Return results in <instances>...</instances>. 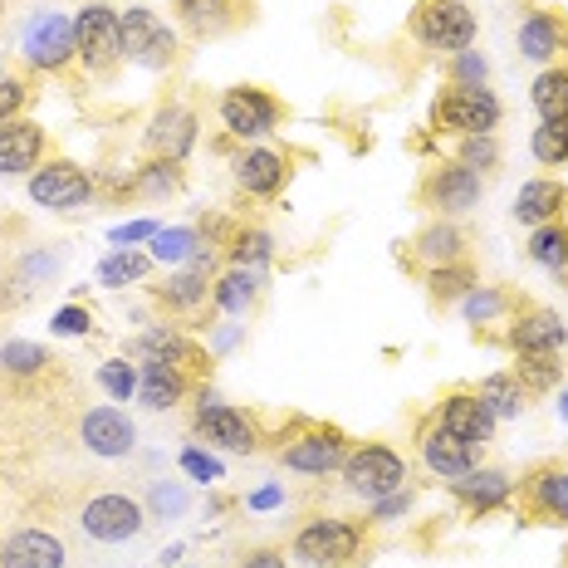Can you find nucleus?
I'll use <instances>...</instances> for the list:
<instances>
[{"label": "nucleus", "mask_w": 568, "mask_h": 568, "mask_svg": "<svg viewBox=\"0 0 568 568\" xmlns=\"http://www.w3.org/2000/svg\"><path fill=\"white\" fill-rule=\"evenodd\" d=\"M373 519L363 515H314L294 529L290 559L304 568H358L368 559Z\"/></svg>", "instance_id": "1"}, {"label": "nucleus", "mask_w": 568, "mask_h": 568, "mask_svg": "<svg viewBox=\"0 0 568 568\" xmlns=\"http://www.w3.org/2000/svg\"><path fill=\"white\" fill-rule=\"evenodd\" d=\"M353 452V436L338 432L328 422H310V417H294L290 432L280 436L275 460L294 476H334L343 470V460Z\"/></svg>", "instance_id": "2"}, {"label": "nucleus", "mask_w": 568, "mask_h": 568, "mask_svg": "<svg viewBox=\"0 0 568 568\" xmlns=\"http://www.w3.org/2000/svg\"><path fill=\"white\" fill-rule=\"evenodd\" d=\"M338 476H343V490L363 505H373V500H383V495L402 490V485H412L407 456L387 442H353V452L343 460Z\"/></svg>", "instance_id": "3"}, {"label": "nucleus", "mask_w": 568, "mask_h": 568, "mask_svg": "<svg viewBox=\"0 0 568 568\" xmlns=\"http://www.w3.org/2000/svg\"><path fill=\"white\" fill-rule=\"evenodd\" d=\"M412 40L422 44V50H436V54H460L476 44V10L466 6V0H417V10H412L407 20Z\"/></svg>", "instance_id": "4"}, {"label": "nucleus", "mask_w": 568, "mask_h": 568, "mask_svg": "<svg viewBox=\"0 0 568 568\" xmlns=\"http://www.w3.org/2000/svg\"><path fill=\"white\" fill-rule=\"evenodd\" d=\"M211 284H216V245H201L182 270H168V284H158V304L172 318H192V324L211 328Z\"/></svg>", "instance_id": "5"}, {"label": "nucleus", "mask_w": 568, "mask_h": 568, "mask_svg": "<svg viewBox=\"0 0 568 568\" xmlns=\"http://www.w3.org/2000/svg\"><path fill=\"white\" fill-rule=\"evenodd\" d=\"M480 196H485V176L470 172L466 162H456V158L432 162L417 182V206H426L442 221H456V216H466V211H476Z\"/></svg>", "instance_id": "6"}, {"label": "nucleus", "mask_w": 568, "mask_h": 568, "mask_svg": "<svg viewBox=\"0 0 568 568\" xmlns=\"http://www.w3.org/2000/svg\"><path fill=\"white\" fill-rule=\"evenodd\" d=\"M118 44H123V64L152 69V74L176 64V30L148 6L118 10Z\"/></svg>", "instance_id": "7"}, {"label": "nucleus", "mask_w": 568, "mask_h": 568, "mask_svg": "<svg viewBox=\"0 0 568 568\" xmlns=\"http://www.w3.org/2000/svg\"><path fill=\"white\" fill-rule=\"evenodd\" d=\"M192 436L206 446H216V452H231V456H255L260 452V417L245 407H231V402H216L201 387V402L192 412Z\"/></svg>", "instance_id": "8"}, {"label": "nucleus", "mask_w": 568, "mask_h": 568, "mask_svg": "<svg viewBox=\"0 0 568 568\" xmlns=\"http://www.w3.org/2000/svg\"><path fill=\"white\" fill-rule=\"evenodd\" d=\"M500 99L490 89H452L446 84L432 103V133L436 138H470V133H495L500 128Z\"/></svg>", "instance_id": "9"}, {"label": "nucleus", "mask_w": 568, "mask_h": 568, "mask_svg": "<svg viewBox=\"0 0 568 568\" xmlns=\"http://www.w3.org/2000/svg\"><path fill=\"white\" fill-rule=\"evenodd\" d=\"M216 118L235 142H260L284 123V103L260 84H231L216 99Z\"/></svg>", "instance_id": "10"}, {"label": "nucleus", "mask_w": 568, "mask_h": 568, "mask_svg": "<svg viewBox=\"0 0 568 568\" xmlns=\"http://www.w3.org/2000/svg\"><path fill=\"white\" fill-rule=\"evenodd\" d=\"M152 519L142 510L138 495H123V490H103V495H89L79 505V529L93 539V544H133Z\"/></svg>", "instance_id": "11"}, {"label": "nucleus", "mask_w": 568, "mask_h": 568, "mask_svg": "<svg viewBox=\"0 0 568 568\" xmlns=\"http://www.w3.org/2000/svg\"><path fill=\"white\" fill-rule=\"evenodd\" d=\"M20 59H26L34 74H64V69L79 59L74 20L59 16V10H44V16H34L30 26H26V34H20Z\"/></svg>", "instance_id": "12"}, {"label": "nucleus", "mask_w": 568, "mask_h": 568, "mask_svg": "<svg viewBox=\"0 0 568 568\" xmlns=\"http://www.w3.org/2000/svg\"><path fill=\"white\" fill-rule=\"evenodd\" d=\"M519 510L535 525H568V460H539L515 480Z\"/></svg>", "instance_id": "13"}, {"label": "nucleus", "mask_w": 568, "mask_h": 568, "mask_svg": "<svg viewBox=\"0 0 568 568\" xmlns=\"http://www.w3.org/2000/svg\"><path fill=\"white\" fill-rule=\"evenodd\" d=\"M74 44H79V64L89 74H113L123 64V44H118V10L93 0L74 16Z\"/></svg>", "instance_id": "14"}, {"label": "nucleus", "mask_w": 568, "mask_h": 568, "mask_svg": "<svg viewBox=\"0 0 568 568\" xmlns=\"http://www.w3.org/2000/svg\"><path fill=\"white\" fill-rule=\"evenodd\" d=\"M93 196V176L69 158H50L30 172V201L44 211H79Z\"/></svg>", "instance_id": "15"}, {"label": "nucleus", "mask_w": 568, "mask_h": 568, "mask_svg": "<svg viewBox=\"0 0 568 568\" xmlns=\"http://www.w3.org/2000/svg\"><path fill=\"white\" fill-rule=\"evenodd\" d=\"M432 417L452 436H460L466 446H476V452H485V446L495 442V432H500V422H495V412L480 402L476 387H452V393H442V402L432 407Z\"/></svg>", "instance_id": "16"}, {"label": "nucleus", "mask_w": 568, "mask_h": 568, "mask_svg": "<svg viewBox=\"0 0 568 568\" xmlns=\"http://www.w3.org/2000/svg\"><path fill=\"white\" fill-rule=\"evenodd\" d=\"M412 442H417V456H422V466L432 470L436 480H456V476H466L470 466H480V452L476 446H466L460 436H452L442 422L426 412V417L417 422V432H412Z\"/></svg>", "instance_id": "17"}, {"label": "nucleus", "mask_w": 568, "mask_h": 568, "mask_svg": "<svg viewBox=\"0 0 568 568\" xmlns=\"http://www.w3.org/2000/svg\"><path fill=\"white\" fill-rule=\"evenodd\" d=\"M133 353H138V358L172 363V368L192 373L196 383H206V373H211V348H206L201 338L182 334V328H172V324H152L148 334H142V338L133 343Z\"/></svg>", "instance_id": "18"}, {"label": "nucleus", "mask_w": 568, "mask_h": 568, "mask_svg": "<svg viewBox=\"0 0 568 568\" xmlns=\"http://www.w3.org/2000/svg\"><path fill=\"white\" fill-rule=\"evenodd\" d=\"M500 343L510 353H564L568 324H564L559 310H549V304H525V310L505 324Z\"/></svg>", "instance_id": "19"}, {"label": "nucleus", "mask_w": 568, "mask_h": 568, "mask_svg": "<svg viewBox=\"0 0 568 568\" xmlns=\"http://www.w3.org/2000/svg\"><path fill=\"white\" fill-rule=\"evenodd\" d=\"M196 138H201V118H196V109H186V103H162V109L148 118L142 148H148V158L186 162V152L196 148Z\"/></svg>", "instance_id": "20"}, {"label": "nucleus", "mask_w": 568, "mask_h": 568, "mask_svg": "<svg viewBox=\"0 0 568 568\" xmlns=\"http://www.w3.org/2000/svg\"><path fill=\"white\" fill-rule=\"evenodd\" d=\"M519 54L539 69L564 64L568 59V16L559 6H535L519 20Z\"/></svg>", "instance_id": "21"}, {"label": "nucleus", "mask_w": 568, "mask_h": 568, "mask_svg": "<svg viewBox=\"0 0 568 568\" xmlns=\"http://www.w3.org/2000/svg\"><path fill=\"white\" fill-rule=\"evenodd\" d=\"M402 260H407L412 270H436V265H456V260H470V241H466V231L456 226V221H442V216H432L426 226L407 241V251H402Z\"/></svg>", "instance_id": "22"}, {"label": "nucleus", "mask_w": 568, "mask_h": 568, "mask_svg": "<svg viewBox=\"0 0 568 568\" xmlns=\"http://www.w3.org/2000/svg\"><path fill=\"white\" fill-rule=\"evenodd\" d=\"M525 294H515V290H505V284H476V290L460 300V318H466L470 328H476L480 338H495L500 343L505 334V324L525 310Z\"/></svg>", "instance_id": "23"}, {"label": "nucleus", "mask_w": 568, "mask_h": 568, "mask_svg": "<svg viewBox=\"0 0 568 568\" xmlns=\"http://www.w3.org/2000/svg\"><path fill=\"white\" fill-rule=\"evenodd\" d=\"M446 485H452L456 505L466 515H495V510H505V505L515 500V476L510 470H500V466H470L466 476H456Z\"/></svg>", "instance_id": "24"}, {"label": "nucleus", "mask_w": 568, "mask_h": 568, "mask_svg": "<svg viewBox=\"0 0 568 568\" xmlns=\"http://www.w3.org/2000/svg\"><path fill=\"white\" fill-rule=\"evenodd\" d=\"M235 186L255 201H275L290 186V158L275 148H245L235 152Z\"/></svg>", "instance_id": "25"}, {"label": "nucleus", "mask_w": 568, "mask_h": 568, "mask_svg": "<svg viewBox=\"0 0 568 568\" xmlns=\"http://www.w3.org/2000/svg\"><path fill=\"white\" fill-rule=\"evenodd\" d=\"M79 442H84L93 456L118 460V456H133L138 426H133L128 412H118V407H93V412H84V422H79Z\"/></svg>", "instance_id": "26"}, {"label": "nucleus", "mask_w": 568, "mask_h": 568, "mask_svg": "<svg viewBox=\"0 0 568 568\" xmlns=\"http://www.w3.org/2000/svg\"><path fill=\"white\" fill-rule=\"evenodd\" d=\"M50 152V133L34 118H16L0 128V176H30Z\"/></svg>", "instance_id": "27"}, {"label": "nucleus", "mask_w": 568, "mask_h": 568, "mask_svg": "<svg viewBox=\"0 0 568 568\" xmlns=\"http://www.w3.org/2000/svg\"><path fill=\"white\" fill-rule=\"evenodd\" d=\"M0 568H69V549L50 529H16L0 539Z\"/></svg>", "instance_id": "28"}, {"label": "nucleus", "mask_w": 568, "mask_h": 568, "mask_svg": "<svg viewBox=\"0 0 568 568\" xmlns=\"http://www.w3.org/2000/svg\"><path fill=\"white\" fill-rule=\"evenodd\" d=\"M265 300V275L260 270H241V265H226L211 284V310L226 314V318H251Z\"/></svg>", "instance_id": "29"}, {"label": "nucleus", "mask_w": 568, "mask_h": 568, "mask_svg": "<svg viewBox=\"0 0 568 568\" xmlns=\"http://www.w3.org/2000/svg\"><path fill=\"white\" fill-rule=\"evenodd\" d=\"M192 387H196L192 373L172 368V363H158V358H142V368H138V402H142L148 412H172V407H182Z\"/></svg>", "instance_id": "30"}, {"label": "nucleus", "mask_w": 568, "mask_h": 568, "mask_svg": "<svg viewBox=\"0 0 568 568\" xmlns=\"http://www.w3.org/2000/svg\"><path fill=\"white\" fill-rule=\"evenodd\" d=\"M176 16L201 40H216V34H231L251 20V0H176Z\"/></svg>", "instance_id": "31"}, {"label": "nucleus", "mask_w": 568, "mask_h": 568, "mask_svg": "<svg viewBox=\"0 0 568 568\" xmlns=\"http://www.w3.org/2000/svg\"><path fill=\"white\" fill-rule=\"evenodd\" d=\"M510 211H515L519 226H529V231L549 226V221H564L568 216V186L559 182V176H535V182L519 186Z\"/></svg>", "instance_id": "32"}, {"label": "nucleus", "mask_w": 568, "mask_h": 568, "mask_svg": "<svg viewBox=\"0 0 568 568\" xmlns=\"http://www.w3.org/2000/svg\"><path fill=\"white\" fill-rule=\"evenodd\" d=\"M422 284H426V300H432L436 310H446V304H460L470 290H476V284H480V270L470 265V260H456V265L426 270Z\"/></svg>", "instance_id": "33"}, {"label": "nucleus", "mask_w": 568, "mask_h": 568, "mask_svg": "<svg viewBox=\"0 0 568 568\" xmlns=\"http://www.w3.org/2000/svg\"><path fill=\"white\" fill-rule=\"evenodd\" d=\"M529 103H535L539 123H568V59L539 69L529 84Z\"/></svg>", "instance_id": "34"}, {"label": "nucleus", "mask_w": 568, "mask_h": 568, "mask_svg": "<svg viewBox=\"0 0 568 568\" xmlns=\"http://www.w3.org/2000/svg\"><path fill=\"white\" fill-rule=\"evenodd\" d=\"M529 260L554 280H568V216L529 231Z\"/></svg>", "instance_id": "35"}, {"label": "nucleus", "mask_w": 568, "mask_h": 568, "mask_svg": "<svg viewBox=\"0 0 568 568\" xmlns=\"http://www.w3.org/2000/svg\"><path fill=\"white\" fill-rule=\"evenodd\" d=\"M186 186V168L172 158H148L142 168L133 172V182H128V192L148 196V201H162V196H176Z\"/></svg>", "instance_id": "36"}, {"label": "nucleus", "mask_w": 568, "mask_h": 568, "mask_svg": "<svg viewBox=\"0 0 568 568\" xmlns=\"http://www.w3.org/2000/svg\"><path fill=\"white\" fill-rule=\"evenodd\" d=\"M226 265H241V270H265L270 260H275V235L265 226H235L226 235Z\"/></svg>", "instance_id": "37"}, {"label": "nucleus", "mask_w": 568, "mask_h": 568, "mask_svg": "<svg viewBox=\"0 0 568 568\" xmlns=\"http://www.w3.org/2000/svg\"><path fill=\"white\" fill-rule=\"evenodd\" d=\"M476 393H480V402L495 412V422H515L519 412L529 407V393L519 387V377L505 368V373H490V377H480L476 383Z\"/></svg>", "instance_id": "38"}, {"label": "nucleus", "mask_w": 568, "mask_h": 568, "mask_svg": "<svg viewBox=\"0 0 568 568\" xmlns=\"http://www.w3.org/2000/svg\"><path fill=\"white\" fill-rule=\"evenodd\" d=\"M519 377V387H525L529 397H544V393H554L559 387V377H564V363H559V353H515V368Z\"/></svg>", "instance_id": "39"}, {"label": "nucleus", "mask_w": 568, "mask_h": 568, "mask_svg": "<svg viewBox=\"0 0 568 568\" xmlns=\"http://www.w3.org/2000/svg\"><path fill=\"white\" fill-rule=\"evenodd\" d=\"M152 265H158V260H152L148 251H133V245H128V251L103 255V265H99V284H103V290H123V284H142V280L152 275Z\"/></svg>", "instance_id": "40"}, {"label": "nucleus", "mask_w": 568, "mask_h": 568, "mask_svg": "<svg viewBox=\"0 0 568 568\" xmlns=\"http://www.w3.org/2000/svg\"><path fill=\"white\" fill-rule=\"evenodd\" d=\"M201 231L196 226H162L158 235H152V260H158V265H168V270H182L186 260H192L196 251H201Z\"/></svg>", "instance_id": "41"}, {"label": "nucleus", "mask_w": 568, "mask_h": 568, "mask_svg": "<svg viewBox=\"0 0 568 568\" xmlns=\"http://www.w3.org/2000/svg\"><path fill=\"white\" fill-rule=\"evenodd\" d=\"M142 510H148V519H182L192 510V490L182 480H152L142 495Z\"/></svg>", "instance_id": "42"}, {"label": "nucleus", "mask_w": 568, "mask_h": 568, "mask_svg": "<svg viewBox=\"0 0 568 568\" xmlns=\"http://www.w3.org/2000/svg\"><path fill=\"white\" fill-rule=\"evenodd\" d=\"M44 368H50V353H44L40 343H26V338L0 343V373H10V377H34V373H44Z\"/></svg>", "instance_id": "43"}, {"label": "nucleus", "mask_w": 568, "mask_h": 568, "mask_svg": "<svg viewBox=\"0 0 568 568\" xmlns=\"http://www.w3.org/2000/svg\"><path fill=\"white\" fill-rule=\"evenodd\" d=\"M529 152H535L539 168H564L568 162V123H539L535 138H529Z\"/></svg>", "instance_id": "44"}, {"label": "nucleus", "mask_w": 568, "mask_h": 568, "mask_svg": "<svg viewBox=\"0 0 568 568\" xmlns=\"http://www.w3.org/2000/svg\"><path fill=\"white\" fill-rule=\"evenodd\" d=\"M456 162H466L470 172H495L500 168V142H495V133L456 138Z\"/></svg>", "instance_id": "45"}, {"label": "nucleus", "mask_w": 568, "mask_h": 568, "mask_svg": "<svg viewBox=\"0 0 568 568\" xmlns=\"http://www.w3.org/2000/svg\"><path fill=\"white\" fill-rule=\"evenodd\" d=\"M26 103H30V79L16 74V69H0V128L26 118Z\"/></svg>", "instance_id": "46"}, {"label": "nucleus", "mask_w": 568, "mask_h": 568, "mask_svg": "<svg viewBox=\"0 0 568 568\" xmlns=\"http://www.w3.org/2000/svg\"><path fill=\"white\" fill-rule=\"evenodd\" d=\"M93 377H99V387H103V393H109L113 402H128V397H138V368H133V363H123V358H109V363H103V368L93 373Z\"/></svg>", "instance_id": "47"}, {"label": "nucleus", "mask_w": 568, "mask_h": 568, "mask_svg": "<svg viewBox=\"0 0 568 568\" xmlns=\"http://www.w3.org/2000/svg\"><path fill=\"white\" fill-rule=\"evenodd\" d=\"M452 89H485V79H490V64H485L480 50H460L452 54Z\"/></svg>", "instance_id": "48"}, {"label": "nucleus", "mask_w": 568, "mask_h": 568, "mask_svg": "<svg viewBox=\"0 0 568 568\" xmlns=\"http://www.w3.org/2000/svg\"><path fill=\"white\" fill-rule=\"evenodd\" d=\"M412 500H417V490H412V485H402V490L383 495V500H373V505H368L373 525H387V519H402V515L412 510Z\"/></svg>", "instance_id": "49"}, {"label": "nucleus", "mask_w": 568, "mask_h": 568, "mask_svg": "<svg viewBox=\"0 0 568 568\" xmlns=\"http://www.w3.org/2000/svg\"><path fill=\"white\" fill-rule=\"evenodd\" d=\"M50 328H54L59 338H79V334H89V328H93V314L84 310V304H64V310L54 314Z\"/></svg>", "instance_id": "50"}, {"label": "nucleus", "mask_w": 568, "mask_h": 568, "mask_svg": "<svg viewBox=\"0 0 568 568\" xmlns=\"http://www.w3.org/2000/svg\"><path fill=\"white\" fill-rule=\"evenodd\" d=\"M158 231H162L158 221H128V226L109 231V241H113V251H128V245H138V241H152Z\"/></svg>", "instance_id": "51"}, {"label": "nucleus", "mask_w": 568, "mask_h": 568, "mask_svg": "<svg viewBox=\"0 0 568 568\" xmlns=\"http://www.w3.org/2000/svg\"><path fill=\"white\" fill-rule=\"evenodd\" d=\"M182 470H186V476H196V480H221V460L216 456H206V452H196V446H192V452H182Z\"/></svg>", "instance_id": "52"}, {"label": "nucleus", "mask_w": 568, "mask_h": 568, "mask_svg": "<svg viewBox=\"0 0 568 568\" xmlns=\"http://www.w3.org/2000/svg\"><path fill=\"white\" fill-rule=\"evenodd\" d=\"M241 568H290V554L280 549V544H260L241 559Z\"/></svg>", "instance_id": "53"}, {"label": "nucleus", "mask_w": 568, "mask_h": 568, "mask_svg": "<svg viewBox=\"0 0 568 568\" xmlns=\"http://www.w3.org/2000/svg\"><path fill=\"white\" fill-rule=\"evenodd\" d=\"M559 417H564V426H568V393H559Z\"/></svg>", "instance_id": "54"}, {"label": "nucleus", "mask_w": 568, "mask_h": 568, "mask_svg": "<svg viewBox=\"0 0 568 568\" xmlns=\"http://www.w3.org/2000/svg\"><path fill=\"white\" fill-rule=\"evenodd\" d=\"M564 568H568V544H564Z\"/></svg>", "instance_id": "55"}]
</instances>
